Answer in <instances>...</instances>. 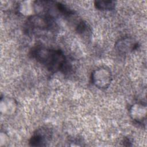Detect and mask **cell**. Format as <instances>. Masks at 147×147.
I'll use <instances>...</instances> for the list:
<instances>
[{"instance_id": "obj_1", "label": "cell", "mask_w": 147, "mask_h": 147, "mask_svg": "<svg viewBox=\"0 0 147 147\" xmlns=\"http://www.w3.org/2000/svg\"><path fill=\"white\" fill-rule=\"evenodd\" d=\"M30 55L51 72L68 74L72 70L71 64L59 49L38 45L32 48Z\"/></svg>"}, {"instance_id": "obj_2", "label": "cell", "mask_w": 147, "mask_h": 147, "mask_svg": "<svg viewBox=\"0 0 147 147\" xmlns=\"http://www.w3.org/2000/svg\"><path fill=\"white\" fill-rule=\"evenodd\" d=\"M58 30L55 18L40 14L28 17L24 26V32L27 35L36 37L53 36Z\"/></svg>"}, {"instance_id": "obj_9", "label": "cell", "mask_w": 147, "mask_h": 147, "mask_svg": "<svg viewBox=\"0 0 147 147\" xmlns=\"http://www.w3.org/2000/svg\"><path fill=\"white\" fill-rule=\"evenodd\" d=\"M76 32L83 37H88L91 34V29L89 25L83 20H79L76 24Z\"/></svg>"}, {"instance_id": "obj_8", "label": "cell", "mask_w": 147, "mask_h": 147, "mask_svg": "<svg viewBox=\"0 0 147 147\" xmlns=\"http://www.w3.org/2000/svg\"><path fill=\"white\" fill-rule=\"evenodd\" d=\"M117 2L114 1H95V7L100 11H111L115 9Z\"/></svg>"}, {"instance_id": "obj_7", "label": "cell", "mask_w": 147, "mask_h": 147, "mask_svg": "<svg viewBox=\"0 0 147 147\" xmlns=\"http://www.w3.org/2000/svg\"><path fill=\"white\" fill-rule=\"evenodd\" d=\"M0 106L1 113L5 114L10 115L13 114L16 110L17 102L13 98L7 96H2Z\"/></svg>"}, {"instance_id": "obj_5", "label": "cell", "mask_w": 147, "mask_h": 147, "mask_svg": "<svg viewBox=\"0 0 147 147\" xmlns=\"http://www.w3.org/2000/svg\"><path fill=\"white\" fill-rule=\"evenodd\" d=\"M139 47V42L134 38L129 36L119 38L114 45L115 51L120 55L129 54L137 50Z\"/></svg>"}, {"instance_id": "obj_6", "label": "cell", "mask_w": 147, "mask_h": 147, "mask_svg": "<svg viewBox=\"0 0 147 147\" xmlns=\"http://www.w3.org/2000/svg\"><path fill=\"white\" fill-rule=\"evenodd\" d=\"M129 115L137 123L145 125L146 119V106L142 103H135L129 108Z\"/></svg>"}, {"instance_id": "obj_10", "label": "cell", "mask_w": 147, "mask_h": 147, "mask_svg": "<svg viewBox=\"0 0 147 147\" xmlns=\"http://www.w3.org/2000/svg\"><path fill=\"white\" fill-rule=\"evenodd\" d=\"M122 144H123V145L126 146H129L132 145L131 140H130V138H129L127 137L123 138V139L122 140Z\"/></svg>"}, {"instance_id": "obj_4", "label": "cell", "mask_w": 147, "mask_h": 147, "mask_svg": "<svg viewBox=\"0 0 147 147\" xmlns=\"http://www.w3.org/2000/svg\"><path fill=\"white\" fill-rule=\"evenodd\" d=\"M52 130L50 127L42 126L36 129L29 141L31 146H45L52 140Z\"/></svg>"}, {"instance_id": "obj_3", "label": "cell", "mask_w": 147, "mask_h": 147, "mask_svg": "<svg viewBox=\"0 0 147 147\" xmlns=\"http://www.w3.org/2000/svg\"><path fill=\"white\" fill-rule=\"evenodd\" d=\"M91 80L96 87L100 90H105L110 86L113 80V76L111 71L108 68L100 67L92 72Z\"/></svg>"}]
</instances>
